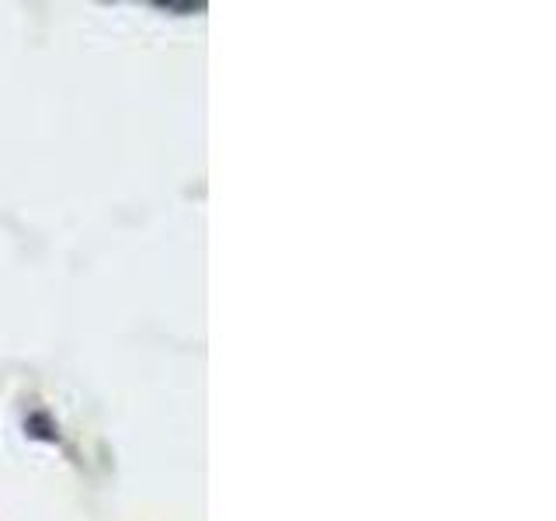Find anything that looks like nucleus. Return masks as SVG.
<instances>
[{
	"label": "nucleus",
	"instance_id": "obj_1",
	"mask_svg": "<svg viewBox=\"0 0 556 521\" xmlns=\"http://www.w3.org/2000/svg\"><path fill=\"white\" fill-rule=\"evenodd\" d=\"M161 11H205V4H156Z\"/></svg>",
	"mask_w": 556,
	"mask_h": 521
}]
</instances>
